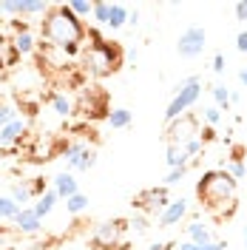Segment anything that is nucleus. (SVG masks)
Instances as JSON below:
<instances>
[{
	"mask_svg": "<svg viewBox=\"0 0 247 250\" xmlns=\"http://www.w3.org/2000/svg\"><path fill=\"white\" fill-rule=\"evenodd\" d=\"M74 111H80L85 120H108L111 105H108L105 91L100 85H85L80 91V100H77V105H74Z\"/></svg>",
	"mask_w": 247,
	"mask_h": 250,
	"instance_id": "423d86ee",
	"label": "nucleus"
},
{
	"mask_svg": "<svg viewBox=\"0 0 247 250\" xmlns=\"http://www.w3.org/2000/svg\"><path fill=\"white\" fill-rule=\"evenodd\" d=\"M37 37L31 34V29L29 31H17L15 37H12V48H15L20 57H29V54H37Z\"/></svg>",
	"mask_w": 247,
	"mask_h": 250,
	"instance_id": "2eb2a0df",
	"label": "nucleus"
},
{
	"mask_svg": "<svg viewBox=\"0 0 247 250\" xmlns=\"http://www.w3.org/2000/svg\"><path fill=\"white\" fill-rule=\"evenodd\" d=\"M9 196H12L20 208H26V205L34 199V193H31V182H29V179H20V182H15V185L9 188Z\"/></svg>",
	"mask_w": 247,
	"mask_h": 250,
	"instance_id": "6ab92c4d",
	"label": "nucleus"
},
{
	"mask_svg": "<svg viewBox=\"0 0 247 250\" xmlns=\"http://www.w3.org/2000/svg\"><path fill=\"white\" fill-rule=\"evenodd\" d=\"M40 228H43V219L34 213V208H20V213H17V219H15L17 233L34 236V233H40Z\"/></svg>",
	"mask_w": 247,
	"mask_h": 250,
	"instance_id": "f8f14e48",
	"label": "nucleus"
},
{
	"mask_svg": "<svg viewBox=\"0 0 247 250\" xmlns=\"http://www.w3.org/2000/svg\"><path fill=\"white\" fill-rule=\"evenodd\" d=\"M187 171H190V165H182V168H170L168 176H165V188L168 185H179L182 179L187 176Z\"/></svg>",
	"mask_w": 247,
	"mask_h": 250,
	"instance_id": "473e14b6",
	"label": "nucleus"
},
{
	"mask_svg": "<svg viewBox=\"0 0 247 250\" xmlns=\"http://www.w3.org/2000/svg\"><path fill=\"white\" fill-rule=\"evenodd\" d=\"M105 123H108L111 128H117V131H123V128H131L134 117H131V111L128 108H111V114H108Z\"/></svg>",
	"mask_w": 247,
	"mask_h": 250,
	"instance_id": "5701e85b",
	"label": "nucleus"
},
{
	"mask_svg": "<svg viewBox=\"0 0 247 250\" xmlns=\"http://www.w3.org/2000/svg\"><path fill=\"white\" fill-rule=\"evenodd\" d=\"M205 48H207V31L202 29L199 23L187 26V29L179 34V40H176V51H179V57H185V60H196Z\"/></svg>",
	"mask_w": 247,
	"mask_h": 250,
	"instance_id": "1a4fd4ad",
	"label": "nucleus"
},
{
	"mask_svg": "<svg viewBox=\"0 0 247 250\" xmlns=\"http://www.w3.org/2000/svg\"><path fill=\"white\" fill-rule=\"evenodd\" d=\"M128 20H131V9H128L125 3H111V17H108V26H105V29L120 31Z\"/></svg>",
	"mask_w": 247,
	"mask_h": 250,
	"instance_id": "dca6fc26",
	"label": "nucleus"
},
{
	"mask_svg": "<svg viewBox=\"0 0 247 250\" xmlns=\"http://www.w3.org/2000/svg\"><path fill=\"white\" fill-rule=\"evenodd\" d=\"M199 140H202V142H213V140H216V131L205 125V131H202V137H199Z\"/></svg>",
	"mask_w": 247,
	"mask_h": 250,
	"instance_id": "ea45409f",
	"label": "nucleus"
},
{
	"mask_svg": "<svg viewBox=\"0 0 247 250\" xmlns=\"http://www.w3.org/2000/svg\"><path fill=\"white\" fill-rule=\"evenodd\" d=\"M65 6H68V12L77 17V20H85V17L94 15V3H88V0H71Z\"/></svg>",
	"mask_w": 247,
	"mask_h": 250,
	"instance_id": "cd10ccee",
	"label": "nucleus"
},
{
	"mask_svg": "<svg viewBox=\"0 0 247 250\" xmlns=\"http://www.w3.org/2000/svg\"><path fill=\"white\" fill-rule=\"evenodd\" d=\"M85 34H88V29L82 26V20H77L68 12L65 3H54L40 20V40L48 43V46L62 48L68 57H77L82 51Z\"/></svg>",
	"mask_w": 247,
	"mask_h": 250,
	"instance_id": "f257e3e1",
	"label": "nucleus"
},
{
	"mask_svg": "<svg viewBox=\"0 0 247 250\" xmlns=\"http://www.w3.org/2000/svg\"><path fill=\"white\" fill-rule=\"evenodd\" d=\"M236 193L239 182L225 168H210L196 182V199L207 213H213V219H230L236 213Z\"/></svg>",
	"mask_w": 247,
	"mask_h": 250,
	"instance_id": "f03ea898",
	"label": "nucleus"
},
{
	"mask_svg": "<svg viewBox=\"0 0 247 250\" xmlns=\"http://www.w3.org/2000/svg\"><path fill=\"white\" fill-rule=\"evenodd\" d=\"M54 3H43V0H20V17L29 15H46Z\"/></svg>",
	"mask_w": 247,
	"mask_h": 250,
	"instance_id": "393cba45",
	"label": "nucleus"
},
{
	"mask_svg": "<svg viewBox=\"0 0 247 250\" xmlns=\"http://www.w3.org/2000/svg\"><path fill=\"white\" fill-rule=\"evenodd\" d=\"M165 162H168V168L190 165V156H187L185 145H168V148H165Z\"/></svg>",
	"mask_w": 247,
	"mask_h": 250,
	"instance_id": "aec40b11",
	"label": "nucleus"
},
{
	"mask_svg": "<svg viewBox=\"0 0 247 250\" xmlns=\"http://www.w3.org/2000/svg\"><path fill=\"white\" fill-rule=\"evenodd\" d=\"M210 94H213V105H216L219 111H230V88H227L225 83L210 85Z\"/></svg>",
	"mask_w": 247,
	"mask_h": 250,
	"instance_id": "b1692460",
	"label": "nucleus"
},
{
	"mask_svg": "<svg viewBox=\"0 0 247 250\" xmlns=\"http://www.w3.org/2000/svg\"><path fill=\"white\" fill-rule=\"evenodd\" d=\"M123 65V46L120 43H88L82 46V71L91 74V77H108L117 74Z\"/></svg>",
	"mask_w": 247,
	"mask_h": 250,
	"instance_id": "7ed1b4c3",
	"label": "nucleus"
},
{
	"mask_svg": "<svg viewBox=\"0 0 247 250\" xmlns=\"http://www.w3.org/2000/svg\"><path fill=\"white\" fill-rule=\"evenodd\" d=\"M51 188L57 190V196L60 199H71L74 193H80V182H77V176L74 173H68V171H60L54 179H51Z\"/></svg>",
	"mask_w": 247,
	"mask_h": 250,
	"instance_id": "4468645a",
	"label": "nucleus"
},
{
	"mask_svg": "<svg viewBox=\"0 0 247 250\" xmlns=\"http://www.w3.org/2000/svg\"><path fill=\"white\" fill-rule=\"evenodd\" d=\"M225 65H227L225 54H222V51H216V54H213V60H210V68H213V74H225Z\"/></svg>",
	"mask_w": 247,
	"mask_h": 250,
	"instance_id": "c9c22d12",
	"label": "nucleus"
},
{
	"mask_svg": "<svg viewBox=\"0 0 247 250\" xmlns=\"http://www.w3.org/2000/svg\"><path fill=\"white\" fill-rule=\"evenodd\" d=\"M128 230H134V233H148V230H151V216L134 210V216H128Z\"/></svg>",
	"mask_w": 247,
	"mask_h": 250,
	"instance_id": "bb28decb",
	"label": "nucleus"
},
{
	"mask_svg": "<svg viewBox=\"0 0 247 250\" xmlns=\"http://www.w3.org/2000/svg\"><path fill=\"white\" fill-rule=\"evenodd\" d=\"M219 168H225V171L230 173V176L236 179V182L247 176V165H245V159H227V162H222Z\"/></svg>",
	"mask_w": 247,
	"mask_h": 250,
	"instance_id": "c85d7f7f",
	"label": "nucleus"
},
{
	"mask_svg": "<svg viewBox=\"0 0 247 250\" xmlns=\"http://www.w3.org/2000/svg\"><path fill=\"white\" fill-rule=\"evenodd\" d=\"M29 182H31V193H34V199H40V196L48 190V185H46L43 176H34V179H29Z\"/></svg>",
	"mask_w": 247,
	"mask_h": 250,
	"instance_id": "f704fd0d",
	"label": "nucleus"
},
{
	"mask_svg": "<svg viewBox=\"0 0 247 250\" xmlns=\"http://www.w3.org/2000/svg\"><path fill=\"white\" fill-rule=\"evenodd\" d=\"M57 202H60V196H57V190H54V188H48L46 193H43V196H40L37 202L31 205V208H34V213H37L40 219H46L48 213L54 210V205H57Z\"/></svg>",
	"mask_w": 247,
	"mask_h": 250,
	"instance_id": "f3484780",
	"label": "nucleus"
},
{
	"mask_svg": "<svg viewBox=\"0 0 247 250\" xmlns=\"http://www.w3.org/2000/svg\"><path fill=\"white\" fill-rule=\"evenodd\" d=\"M187 213H190V205H187V199H170L168 208L156 216V222H159V228H173V225H179V222H185Z\"/></svg>",
	"mask_w": 247,
	"mask_h": 250,
	"instance_id": "9d476101",
	"label": "nucleus"
},
{
	"mask_svg": "<svg viewBox=\"0 0 247 250\" xmlns=\"http://www.w3.org/2000/svg\"><path fill=\"white\" fill-rule=\"evenodd\" d=\"M0 15H3V12H0Z\"/></svg>",
	"mask_w": 247,
	"mask_h": 250,
	"instance_id": "a18cd8bd",
	"label": "nucleus"
},
{
	"mask_svg": "<svg viewBox=\"0 0 247 250\" xmlns=\"http://www.w3.org/2000/svg\"><path fill=\"white\" fill-rule=\"evenodd\" d=\"M233 15H236V20H247V0L233 6Z\"/></svg>",
	"mask_w": 247,
	"mask_h": 250,
	"instance_id": "e433bc0d",
	"label": "nucleus"
},
{
	"mask_svg": "<svg viewBox=\"0 0 247 250\" xmlns=\"http://www.w3.org/2000/svg\"><path fill=\"white\" fill-rule=\"evenodd\" d=\"M176 250H202V245H193V242H179V245H176Z\"/></svg>",
	"mask_w": 247,
	"mask_h": 250,
	"instance_id": "79ce46f5",
	"label": "nucleus"
},
{
	"mask_svg": "<svg viewBox=\"0 0 247 250\" xmlns=\"http://www.w3.org/2000/svg\"><path fill=\"white\" fill-rule=\"evenodd\" d=\"M94 165H97V145H94V142H88V145L82 148V154H80L77 165H74V173H85V171H91Z\"/></svg>",
	"mask_w": 247,
	"mask_h": 250,
	"instance_id": "412c9836",
	"label": "nucleus"
},
{
	"mask_svg": "<svg viewBox=\"0 0 247 250\" xmlns=\"http://www.w3.org/2000/svg\"><path fill=\"white\" fill-rule=\"evenodd\" d=\"M17 213H20V205L12 196H0V219H12L15 222Z\"/></svg>",
	"mask_w": 247,
	"mask_h": 250,
	"instance_id": "c756f323",
	"label": "nucleus"
},
{
	"mask_svg": "<svg viewBox=\"0 0 247 250\" xmlns=\"http://www.w3.org/2000/svg\"><path fill=\"white\" fill-rule=\"evenodd\" d=\"M26 134H29V123H26L23 117L12 120L6 128H0V148H12V145H17Z\"/></svg>",
	"mask_w": 247,
	"mask_h": 250,
	"instance_id": "9b49d317",
	"label": "nucleus"
},
{
	"mask_svg": "<svg viewBox=\"0 0 247 250\" xmlns=\"http://www.w3.org/2000/svg\"><path fill=\"white\" fill-rule=\"evenodd\" d=\"M94 20L100 23V26H108V17H111V3L108 0H97L94 3Z\"/></svg>",
	"mask_w": 247,
	"mask_h": 250,
	"instance_id": "7c9ffc66",
	"label": "nucleus"
},
{
	"mask_svg": "<svg viewBox=\"0 0 247 250\" xmlns=\"http://www.w3.org/2000/svg\"><path fill=\"white\" fill-rule=\"evenodd\" d=\"M125 233H128V219H105L100 222L88 236L91 250H125Z\"/></svg>",
	"mask_w": 247,
	"mask_h": 250,
	"instance_id": "39448f33",
	"label": "nucleus"
},
{
	"mask_svg": "<svg viewBox=\"0 0 247 250\" xmlns=\"http://www.w3.org/2000/svg\"><path fill=\"white\" fill-rule=\"evenodd\" d=\"M17 60H20V54L12 48V40H9L6 34H0V68H9V65H15Z\"/></svg>",
	"mask_w": 247,
	"mask_h": 250,
	"instance_id": "4be33fe9",
	"label": "nucleus"
},
{
	"mask_svg": "<svg viewBox=\"0 0 247 250\" xmlns=\"http://www.w3.org/2000/svg\"><path fill=\"white\" fill-rule=\"evenodd\" d=\"M170 202V193L165 185L159 188H145V190H139L137 196L131 199V205H134V210H139V213H148V216H159L165 208H168Z\"/></svg>",
	"mask_w": 247,
	"mask_h": 250,
	"instance_id": "0eeeda50",
	"label": "nucleus"
},
{
	"mask_svg": "<svg viewBox=\"0 0 247 250\" xmlns=\"http://www.w3.org/2000/svg\"><path fill=\"white\" fill-rule=\"evenodd\" d=\"M173 248H176V242H156L148 250H173Z\"/></svg>",
	"mask_w": 247,
	"mask_h": 250,
	"instance_id": "a19ab883",
	"label": "nucleus"
},
{
	"mask_svg": "<svg viewBox=\"0 0 247 250\" xmlns=\"http://www.w3.org/2000/svg\"><path fill=\"white\" fill-rule=\"evenodd\" d=\"M12 120H17V111L12 105H6V103H0V128H6Z\"/></svg>",
	"mask_w": 247,
	"mask_h": 250,
	"instance_id": "72a5a7b5",
	"label": "nucleus"
},
{
	"mask_svg": "<svg viewBox=\"0 0 247 250\" xmlns=\"http://www.w3.org/2000/svg\"><path fill=\"white\" fill-rule=\"evenodd\" d=\"M185 236H187V242H193V245H210V242H216L213 228L199 222V219H190L185 225Z\"/></svg>",
	"mask_w": 247,
	"mask_h": 250,
	"instance_id": "ddd939ff",
	"label": "nucleus"
},
{
	"mask_svg": "<svg viewBox=\"0 0 247 250\" xmlns=\"http://www.w3.org/2000/svg\"><path fill=\"white\" fill-rule=\"evenodd\" d=\"M202 123L207 125V128H216L222 123V111L216 105H207V108H202Z\"/></svg>",
	"mask_w": 247,
	"mask_h": 250,
	"instance_id": "2f4dec72",
	"label": "nucleus"
},
{
	"mask_svg": "<svg viewBox=\"0 0 247 250\" xmlns=\"http://www.w3.org/2000/svg\"><path fill=\"white\" fill-rule=\"evenodd\" d=\"M242 239H245V248H247V225H245V230H242Z\"/></svg>",
	"mask_w": 247,
	"mask_h": 250,
	"instance_id": "c03bdc74",
	"label": "nucleus"
},
{
	"mask_svg": "<svg viewBox=\"0 0 247 250\" xmlns=\"http://www.w3.org/2000/svg\"><path fill=\"white\" fill-rule=\"evenodd\" d=\"M202 250H227V242L216 239V242H210V245H202Z\"/></svg>",
	"mask_w": 247,
	"mask_h": 250,
	"instance_id": "58836bf2",
	"label": "nucleus"
},
{
	"mask_svg": "<svg viewBox=\"0 0 247 250\" xmlns=\"http://www.w3.org/2000/svg\"><path fill=\"white\" fill-rule=\"evenodd\" d=\"M202 97V77L199 74H190V77L179 80L176 85H173V97H170L168 108H165V123H173V120H179L182 114H187L190 105H196Z\"/></svg>",
	"mask_w": 247,
	"mask_h": 250,
	"instance_id": "20e7f679",
	"label": "nucleus"
},
{
	"mask_svg": "<svg viewBox=\"0 0 247 250\" xmlns=\"http://www.w3.org/2000/svg\"><path fill=\"white\" fill-rule=\"evenodd\" d=\"M239 83L247 88V68H242V71H239Z\"/></svg>",
	"mask_w": 247,
	"mask_h": 250,
	"instance_id": "37998d69",
	"label": "nucleus"
},
{
	"mask_svg": "<svg viewBox=\"0 0 247 250\" xmlns=\"http://www.w3.org/2000/svg\"><path fill=\"white\" fill-rule=\"evenodd\" d=\"M202 137V128H199V117L196 114H182L179 120L165 128V142L168 145H185L190 140H199Z\"/></svg>",
	"mask_w": 247,
	"mask_h": 250,
	"instance_id": "6e6552de",
	"label": "nucleus"
},
{
	"mask_svg": "<svg viewBox=\"0 0 247 250\" xmlns=\"http://www.w3.org/2000/svg\"><path fill=\"white\" fill-rule=\"evenodd\" d=\"M48 105L54 108L57 117H71V114H74V103H71L62 91H51L48 94Z\"/></svg>",
	"mask_w": 247,
	"mask_h": 250,
	"instance_id": "a211bd4d",
	"label": "nucleus"
},
{
	"mask_svg": "<svg viewBox=\"0 0 247 250\" xmlns=\"http://www.w3.org/2000/svg\"><path fill=\"white\" fill-rule=\"evenodd\" d=\"M236 48H239L242 54H247V29L236 34Z\"/></svg>",
	"mask_w": 247,
	"mask_h": 250,
	"instance_id": "4c0bfd02",
	"label": "nucleus"
},
{
	"mask_svg": "<svg viewBox=\"0 0 247 250\" xmlns=\"http://www.w3.org/2000/svg\"><path fill=\"white\" fill-rule=\"evenodd\" d=\"M65 210L71 213V216H80V213H85L88 210V196L80 190V193H74L71 199H65Z\"/></svg>",
	"mask_w": 247,
	"mask_h": 250,
	"instance_id": "a878e982",
	"label": "nucleus"
}]
</instances>
